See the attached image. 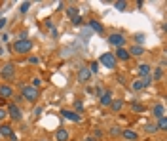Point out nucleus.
Masks as SVG:
<instances>
[{"label":"nucleus","mask_w":167,"mask_h":141,"mask_svg":"<svg viewBox=\"0 0 167 141\" xmlns=\"http://www.w3.org/2000/svg\"><path fill=\"white\" fill-rule=\"evenodd\" d=\"M21 97L25 101H29V103H34L40 97V90L31 86V84H27V86H23V90H21Z\"/></svg>","instance_id":"nucleus-1"},{"label":"nucleus","mask_w":167,"mask_h":141,"mask_svg":"<svg viewBox=\"0 0 167 141\" xmlns=\"http://www.w3.org/2000/svg\"><path fill=\"white\" fill-rule=\"evenodd\" d=\"M13 50L17 54H29L32 50V40L31 38H23V40H15L13 44Z\"/></svg>","instance_id":"nucleus-2"},{"label":"nucleus","mask_w":167,"mask_h":141,"mask_svg":"<svg viewBox=\"0 0 167 141\" xmlns=\"http://www.w3.org/2000/svg\"><path fill=\"white\" fill-rule=\"evenodd\" d=\"M106 40H108L110 46H114V48H124L125 46V36L122 33H110Z\"/></svg>","instance_id":"nucleus-3"},{"label":"nucleus","mask_w":167,"mask_h":141,"mask_svg":"<svg viewBox=\"0 0 167 141\" xmlns=\"http://www.w3.org/2000/svg\"><path fill=\"white\" fill-rule=\"evenodd\" d=\"M99 63L103 65V67H106V69H116L118 67V61H116V57H114V54H101V57H99Z\"/></svg>","instance_id":"nucleus-4"},{"label":"nucleus","mask_w":167,"mask_h":141,"mask_svg":"<svg viewBox=\"0 0 167 141\" xmlns=\"http://www.w3.org/2000/svg\"><path fill=\"white\" fill-rule=\"evenodd\" d=\"M0 76H2L4 80H12V78L15 76V65H13L12 61H8L2 69H0Z\"/></svg>","instance_id":"nucleus-5"},{"label":"nucleus","mask_w":167,"mask_h":141,"mask_svg":"<svg viewBox=\"0 0 167 141\" xmlns=\"http://www.w3.org/2000/svg\"><path fill=\"white\" fill-rule=\"evenodd\" d=\"M6 112H8V116H10L12 120H21V118H23V112H21V109L17 107V103H10L8 109H6Z\"/></svg>","instance_id":"nucleus-6"},{"label":"nucleus","mask_w":167,"mask_h":141,"mask_svg":"<svg viewBox=\"0 0 167 141\" xmlns=\"http://www.w3.org/2000/svg\"><path fill=\"white\" fill-rule=\"evenodd\" d=\"M150 84H152V78H150V76H145V78H137L131 88H133L135 91H140V90H145V88L150 86Z\"/></svg>","instance_id":"nucleus-7"},{"label":"nucleus","mask_w":167,"mask_h":141,"mask_svg":"<svg viewBox=\"0 0 167 141\" xmlns=\"http://www.w3.org/2000/svg\"><path fill=\"white\" fill-rule=\"evenodd\" d=\"M61 114H63V118H66V120H70V122H82V116H80L76 111L63 109V111H61Z\"/></svg>","instance_id":"nucleus-8"},{"label":"nucleus","mask_w":167,"mask_h":141,"mask_svg":"<svg viewBox=\"0 0 167 141\" xmlns=\"http://www.w3.org/2000/svg\"><path fill=\"white\" fill-rule=\"evenodd\" d=\"M112 91L110 90H105L103 93H101V97H99V103L103 105V107H110V103H112Z\"/></svg>","instance_id":"nucleus-9"},{"label":"nucleus","mask_w":167,"mask_h":141,"mask_svg":"<svg viewBox=\"0 0 167 141\" xmlns=\"http://www.w3.org/2000/svg\"><path fill=\"white\" fill-rule=\"evenodd\" d=\"M114 57H116V61H129L131 59V55H129V52L125 48H116Z\"/></svg>","instance_id":"nucleus-10"},{"label":"nucleus","mask_w":167,"mask_h":141,"mask_svg":"<svg viewBox=\"0 0 167 141\" xmlns=\"http://www.w3.org/2000/svg\"><path fill=\"white\" fill-rule=\"evenodd\" d=\"M89 78H91V73H89V69H87V67H80V69H78V82L86 84Z\"/></svg>","instance_id":"nucleus-11"},{"label":"nucleus","mask_w":167,"mask_h":141,"mask_svg":"<svg viewBox=\"0 0 167 141\" xmlns=\"http://www.w3.org/2000/svg\"><path fill=\"white\" fill-rule=\"evenodd\" d=\"M152 114H154L156 120H158V118H163V116H165V105H163V103H156V105L152 107Z\"/></svg>","instance_id":"nucleus-12"},{"label":"nucleus","mask_w":167,"mask_h":141,"mask_svg":"<svg viewBox=\"0 0 167 141\" xmlns=\"http://www.w3.org/2000/svg\"><path fill=\"white\" fill-rule=\"evenodd\" d=\"M137 70H139V78H145V76H150L152 67H150L148 63H140V65L137 67Z\"/></svg>","instance_id":"nucleus-13"},{"label":"nucleus","mask_w":167,"mask_h":141,"mask_svg":"<svg viewBox=\"0 0 167 141\" xmlns=\"http://www.w3.org/2000/svg\"><path fill=\"white\" fill-rule=\"evenodd\" d=\"M87 27H89V31H93V33H97V34H103V33H105V27L101 25V23H99L97 19H91V21L87 23Z\"/></svg>","instance_id":"nucleus-14"},{"label":"nucleus","mask_w":167,"mask_h":141,"mask_svg":"<svg viewBox=\"0 0 167 141\" xmlns=\"http://www.w3.org/2000/svg\"><path fill=\"white\" fill-rule=\"evenodd\" d=\"M12 96H13L12 86H8V84H0V97H2V99H10Z\"/></svg>","instance_id":"nucleus-15"},{"label":"nucleus","mask_w":167,"mask_h":141,"mask_svg":"<svg viewBox=\"0 0 167 141\" xmlns=\"http://www.w3.org/2000/svg\"><path fill=\"white\" fill-rule=\"evenodd\" d=\"M127 52H129V55H131V57H140L142 54H145V48H142V46H137V44H133Z\"/></svg>","instance_id":"nucleus-16"},{"label":"nucleus","mask_w":167,"mask_h":141,"mask_svg":"<svg viewBox=\"0 0 167 141\" xmlns=\"http://www.w3.org/2000/svg\"><path fill=\"white\" fill-rule=\"evenodd\" d=\"M122 137L127 139V141H137L139 139V133L135 130H122Z\"/></svg>","instance_id":"nucleus-17"},{"label":"nucleus","mask_w":167,"mask_h":141,"mask_svg":"<svg viewBox=\"0 0 167 141\" xmlns=\"http://www.w3.org/2000/svg\"><path fill=\"white\" fill-rule=\"evenodd\" d=\"M163 73H165V69H154L152 73H150V78H152V82H156V80H161L163 78Z\"/></svg>","instance_id":"nucleus-18"},{"label":"nucleus","mask_w":167,"mask_h":141,"mask_svg":"<svg viewBox=\"0 0 167 141\" xmlns=\"http://www.w3.org/2000/svg\"><path fill=\"white\" fill-rule=\"evenodd\" d=\"M110 109H112L114 112H120V111L124 109V99H112V103H110Z\"/></svg>","instance_id":"nucleus-19"},{"label":"nucleus","mask_w":167,"mask_h":141,"mask_svg":"<svg viewBox=\"0 0 167 141\" xmlns=\"http://www.w3.org/2000/svg\"><path fill=\"white\" fill-rule=\"evenodd\" d=\"M66 15L70 17V21H72V19L80 17V12H78V8H76V6H68V8H66Z\"/></svg>","instance_id":"nucleus-20"},{"label":"nucleus","mask_w":167,"mask_h":141,"mask_svg":"<svg viewBox=\"0 0 167 141\" xmlns=\"http://www.w3.org/2000/svg\"><path fill=\"white\" fill-rule=\"evenodd\" d=\"M13 133V128L12 126H8V124H2V126H0V135H2V137H10Z\"/></svg>","instance_id":"nucleus-21"},{"label":"nucleus","mask_w":167,"mask_h":141,"mask_svg":"<svg viewBox=\"0 0 167 141\" xmlns=\"http://www.w3.org/2000/svg\"><path fill=\"white\" fill-rule=\"evenodd\" d=\"M55 139H57V141H68V132H66L65 128L57 130V133H55Z\"/></svg>","instance_id":"nucleus-22"},{"label":"nucleus","mask_w":167,"mask_h":141,"mask_svg":"<svg viewBox=\"0 0 167 141\" xmlns=\"http://www.w3.org/2000/svg\"><path fill=\"white\" fill-rule=\"evenodd\" d=\"M114 8H116L118 12H124V10L127 8V2H125V0H116V2H114Z\"/></svg>","instance_id":"nucleus-23"},{"label":"nucleus","mask_w":167,"mask_h":141,"mask_svg":"<svg viewBox=\"0 0 167 141\" xmlns=\"http://www.w3.org/2000/svg\"><path fill=\"white\" fill-rule=\"evenodd\" d=\"M87 69H89L91 75H97V73H99V61H91V65H89Z\"/></svg>","instance_id":"nucleus-24"},{"label":"nucleus","mask_w":167,"mask_h":141,"mask_svg":"<svg viewBox=\"0 0 167 141\" xmlns=\"http://www.w3.org/2000/svg\"><path fill=\"white\" fill-rule=\"evenodd\" d=\"M156 126H158V130H167V118H165V116H163V118H158Z\"/></svg>","instance_id":"nucleus-25"},{"label":"nucleus","mask_w":167,"mask_h":141,"mask_svg":"<svg viewBox=\"0 0 167 141\" xmlns=\"http://www.w3.org/2000/svg\"><path fill=\"white\" fill-rule=\"evenodd\" d=\"M110 135H112V137H120V135H122V128H120V126H112V128H110Z\"/></svg>","instance_id":"nucleus-26"},{"label":"nucleus","mask_w":167,"mask_h":141,"mask_svg":"<svg viewBox=\"0 0 167 141\" xmlns=\"http://www.w3.org/2000/svg\"><path fill=\"white\" fill-rule=\"evenodd\" d=\"M31 6H32L31 2H21V4H19V12H21V13H27Z\"/></svg>","instance_id":"nucleus-27"},{"label":"nucleus","mask_w":167,"mask_h":141,"mask_svg":"<svg viewBox=\"0 0 167 141\" xmlns=\"http://www.w3.org/2000/svg\"><path fill=\"white\" fill-rule=\"evenodd\" d=\"M145 130H146L148 133H156V132H158V126H156V122H150V124L145 126Z\"/></svg>","instance_id":"nucleus-28"},{"label":"nucleus","mask_w":167,"mask_h":141,"mask_svg":"<svg viewBox=\"0 0 167 141\" xmlns=\"http://www.w3.org/2000/svg\"><path fill=\"white\" fill-rule=\"evenodd\" d=\"M131 109H133V112H142V111H145V107H142L140 103H137V101L131 103Z\"/></svg>","instance_id":"nucleus-29"},{"label":"nucleus","mask_w":167,"mask_h":141,"mask_svg":"<svg viewBox=\"0 0 167 141\" xmlns=\"http://www.w3.org/2000/svg\"><path fill=\"white\" fill-rule=\"evenodd\" d=\"M142 42H145V33L135 34V44H137V46H142Z\"/></svg>","instance_id":"nucleus-30"},{"label":"nucleus","mask_w":167,"mask_h":141,"mask_svg":"<svg viewBox=\"0 0 167 141\" xmlns=\"http://www.w3.org/2000/svg\"><path fill=\"white\" fill-rule=\"evenodd\" d=\"M74 109H76V112H78V114H80V112H82V111H84V103H82V101H80V99H76V101H74Z\"/></svg>","instance_id":"nucleus-31"},{"label":"nucleus","mask_w":167,"mask_h":141,"mask_svg":"<svg viewBox=\"0 0 167 141\" xmlns=\"http://www.w3.org/2000/svg\"><path fill=\"white\" fill-rule=\"evenodd\" d=\"M91 137H95V139L99 141V137H103V130H101V128H95V130H93V135H91Z\"/></svg>","instance_id":"nucleus-32"},{"label":"nucleus","mask_w":167,"mask_h":141,"mask_svg":"<svg viewBox=\"0 0 167 141\" xmlns=\"http://www.w3.org/2000/svg\"><path fill=\"white\" fill-rule=\"evenodd\" d=\"M31 86H34V88H40V86H42V80H40L38 76H34V78H32V84H31Z\"/></svg>","instance_id":"nucleus-33"},{"label":"nucleus","mask_w":167,"mask_h":141,"mask_svg":"<svg viewBox=\"0 0 167 141\" xmlns=\"http://www.w3.org/2000/svg\"><path fill=\"white\" fill-rule=\"evenodd\" d=\"M6 116H8V112H6V109H4V107H0V122H2V120L6 118Z\"/></svg>","instance_id":"nucleus-34"},{"label":"nucleus","mask_w":167,"mask_h":141,"mask_svg":"<svg viewBox=\"0 0 167 141\" xmlns=\"http://www.w3.org/2000/svg\"><path fill=\"white\" fill-rule=\"evenodd\" d=\"M42 111H44V107H42V105L34 107V116H40V114H42Z\"/></svg>","instance_id":"nucleus-35"},{"label":"nucleus","mask_w":167,"mask_h":141,"mask_svg":"<svg viewBox=\"0 0 167 141\" xmlns=\"http://www.w3.org/2000/svg\"><path fill=\"white\" fill-rule=\"evenodd\" d=\"M72 25H76V27H80V25H82V15H80V17H76V19H72Z\"/></svg>","instance_id":"nucleus-36"},{"label":"nucleus","mask_w":167,"mask_h":141,"mask_svg":"<svg viewBox=\"0 0 167 141\" xmlns=\"http://www.w3.org/2000/svg\"><path fill=\"white\" fill-rule=\"evenodd\" d=\"M6 17H0V31H4V27H6Z\"/></svg>","instance_id":"nucleus-37"},{"label":"nucleus","mask_w":167,"mask_h":141,"mask_svg":"<svg viewBox=\"0 0 167 141\" xmlns=\"http://www.w3.org/2000/svg\"><path fill=\"white\" fill-rule=\"evenodd\" d=\"M29 61H31L32 65H36V63H38V57H36V55H31V57H29Z\"/></svg>","instance_id":"nucleus-38"},{"label":"nucleus","mask_w":167,"mask_h":141,"mask_svg":"<svg viewBox=\"0 0 167 141\" xmlns=\"http://www.w3.org/2000/svg\"><path fill=\"white\" fill-rule=\"evenodd\" d=\"M8 40H10V36H8V34L4 33V34H2V42H8Z\"/></svg>","instance_id":"nucleus-39"},{"label":"nucleus","mask_w":167,"mask_h":141,"mask_svg":"<svg viewBox=\"0 0 167 141\" xmlns=\"http://www.w3.org/2000/svg\"><path fill=\"white\" fill-rule=\"evenodd\" d=\"M84 141H97V139H95V137H91V135H87V137H86Z\"/></svg>","instance_id":"nucleus-40"},{"label":"nucleus","mask_w":167,"mask_h":141,"mask_svg":"<svg viewBox=\"0 0 167 141\" xmlns=\"http://www.w3.org/2000/svg\"><path fill=\"white\" fill-rule=\"evenodd\" d=\"M0 17H2V12H0Z\"/></svg>","instance_id":"nucleus-41"}]
</instances>
